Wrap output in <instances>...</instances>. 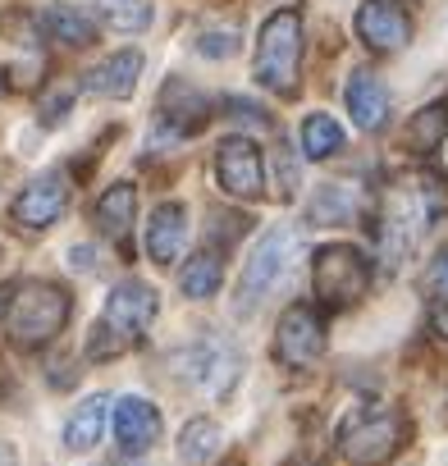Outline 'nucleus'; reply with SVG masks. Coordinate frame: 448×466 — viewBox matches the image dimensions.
<instances>
[{
  "label": "nucleus",
  "mask_w": 448,
  "mask_h": 466,
  "mask_svg": "<svg viewBox=\"0 0 448 466\" xmlns=\"http://www.w3.org/2000/svg\"><path fill=\"white\" fill-rule=\"evenodd\" d=\"M69 311H74L69 289H60L51 279L15 284L10 302H5V334L15 348H46L69 325Z\"/></svg>",
  "instance_id": "nucleus-1"
},
{
  "label": "nucleus",
  "mask_w": 448,
  "mask_h": 466,
  "mask_svg": "<svg viewBox=\"0 0 448 466\" xmlns=\"http://www.w3.org/2000/svg\"><path fill=\"white\" fill-rule=\"evenodd\" d=\"M65 206H69V174L65 169H46L42 178H33L15 197L10 215H15L19 228H51L65 215Z\"/></svg>",
  "instance_id": "nucleus-8"
},
{
  "label": "nucleus",
  "mask_w": 448,
  "mask_h": 466,
  "mask_svg": "<svg viewBox=\"0 0 448 466\" xmlns=\"http://www.w3.org/2000/svg\"><path fill=\"white\" fill-rule=\"evenodd\" d=\"M357 37L380 56L402 51L412 42V19L402 10V0H366L357 10Z\"/></svg>",
  "instance_id": "nucleus-10"
},
{
  "label": "nucleus",
  "mask_w": 448,
  "mask_h": 466,
  "mask_svg": "<svg viewBox=\"0 0 448 466\" xmlns=\"http://www.w3.org/2000/svg\"><path fill=\"white\" fill-rule=\"evenodd\" d=\"M357 210H361V197H357L352 187L325 183V187L311 197L307 219H311V224H348V219H357Z\"/></svg>",
  "instance_id": "nucleus-20"
},
{
  "label": "nucleus",
  "mask_w": 448,
  "mask_h": 466,
  "mask_svg": "<svg viewBox=\"0 0 448 466\" xmlns=\"http://www.w3.org/2000/svg\"><path fill=\"white\" fill-rule=\"evenodd\" d=\"M224 110H234V119H243V124H266V110H257V106H248V101H239V96L224 101Z\"/></svg>",
  "instance_id": "nucleus-29"
},
{
  "label": "nucleus",
  "mask_w": 448,
  "mask_h": 466,
  "mask_svg": "<svg viewBox=\"0 0 448 466\" xmlns=\"http://www.w3.org/2000/svg\"><path fill=\"white\" fill-rule=\"evenodd\" d=\"M183 243H188V210L178 201H160L147 224V257L156 266H174Z\"/></svg>",
  "instance_id": "nucleus-15"
},
{
  "label": "nucleus",
  "mask_w": 448,
  "mask_h": 466,
  "mask_svg": "<svg viewBox=\"0 0 448 466\" xmlns=\"http://www.w3.org/2000/svg\"><path fill=\"white\" fill-rule=\"evenodd\" d=\"M197 51L210 56V60H229L239 51V42H234V33H201L197 37Z\"/></svg>",
  "instance_id": "nucleus-27"
},
{
  "label": "nucleus",
  "mask_w": 448,
  "mask_h": 466,
  "mask_svg": "<svg viewBox=\"0 0 448 466\" xmlns=\"http://www.w3.org/2000/svg\"><path fill=\"white\" fill-rule=\"evenodd\" d=\"M101 19L115 28V33H142L151 28V5L147 0H97Z\"/></svg>",
  "instance_id": "nucleus-25"
},
{
  "label": "nucleus",
  "mask_w": 448,
  "mask_h": 466,
  "mask_svg": "<svg viewBox=\"0 0 448 466\" xmlns=\"http://www.w3.org/2000/svg\"><path fill=\"white\" fill-rule=\"evenodd\" d=\"M239 366H243V361H239V348L224 343V339H206V343H197V348L183 357V375H188L192 384L210 389V393L234 389Z\"/></svg>",
  "instance_id": "nucleus-11"
},
{
  "label": "nucleus",
  "mask_w": 448,
  "mask_h": 466,
  "mask_svg": "<svg viewBox=\"0 0 448 466\" xmlns=\"http://www.w3.org/2000/svg\"><path fill=\"white\" fill-rule=\"evenodd\" d=\"M298 252H302V233H298V228H270L266 238L257 243L252 261L243 266V275H239L234 311H239V316H252V311H257V307H261V302L289 279Z\"/></svg>",
  "instance_id": "nucleus-3"
},
{
  "label": "nucleus",
  "mask_w": 448,
  "mask_h": 466,
  "mask_svg": "<svg viewBox=\"0 0 448 466\" xmlns=\"http://www.w3.org/2000/svg\"><path fill=\"white\" fill-rule=\"evenodd\" d=\"M402 443H407V416L393 411V407L357 411L339 430V452L352 466H384V461H393V452Z\"/></svg>",
  "instance_id": "nucleus-4"
},
{
  "label": "nucleus",
  "mask_w": 448,
  "mask_h": 466,
  "mask_svg": "<svg viewBox=\"0 0 448 466\" xmlns=\"http://www.w3.org/2000/svg\"><path fill=\"white\" fill-rule=\"evenodd\" d=\"M443 137H448V106H425V110H416V115L407 119V128H402V147L416 151V156L439 151Z\"/></svg>",
  "instance_id": "nucleus-19"
},
{
  "label": "nucleus",
  "mask_w": 448,
  "mask_h": 466,
  "mask_svg": "<svg viewBox=\"0 0 448 466\" xmlns=\"http://www.w3.org/2000/svg\"><path fill=\"white\" fill-rule=\"evenodd\" d=\"M5 298H10V289H0V311H5Z\"/></svg>",
  "instance_id": "nucleus-32"
},
{
  "label": "nucleus",
  "mask_w": 448,
  "mask_h": 466,
  "mask_svg": "<svg viewBox=\"0 0 448 466\" xmlns=\"http://www.w3.org/2000/svg\"><path fill=\"white\" fill-rule=\"evenodd\" d=\"M215 178L229 197L257 201L266 187V165H261V147L248 137H224L215 147Z\"/></svg>",
  "instance_id": "nucleus-7"
},
{
  "label": "nucleus",
  "mask_w": 448,
  "mask_h": 466,
  "mask_svg": "<svg viewBox=\"0 0 448 466\" xmlns=\"http://www.w3.org/2000/svg\"><path fill=\"white\" fill-rule=\"evenodd\" d=\"M325 352V320L316 307H289L275 329V357L284 366H311Z\"/></svg>",
  "instance_id": "nucleus-9"
},
{
  "label": "nucleus",
  "mask_w": 448,
  "mask_h": 466,
  "mask_svg": "<svg viewBox=\"0 0 448 466\" xmlns=\"http://www.w3.org/2000/svg\"><path fill=\"white\" fill-rule=\"evenodd\" d=\"M69 101H74L69 92H56V96H46V101H42V119H46V124H60V119H65V110H69Z\"/></svg>",
  "instance_id": "nucleus-28"
},
{
  "label": "nucleus",
  "mask_w": 448,
  "mask_h": 466,
  "mask_svg": "<svg viewBox=\"0 0 448 466\" xmlns=\"http://www.w3.org/2000/svg\"><path fill=\"white\" fill-rule=\"evenodd\" d=\"M42 28H46L56 42L74 46V51H83V46L97 42V24H92L78 5H51V10L42 15Z\"/></svg>",
  "instance_id": "nucleus-18"
},
{
  "label": "nucleus",
  "mask_w": 448,
  "mask_h": 466,
  "mask_svg": "<svg viewBox=\"0 0 448 466\" xmlns=\"http://www.w3.org/2000/svg\"><path fill=\"white\" fill-rule=\"evenodd\" d=\"M302 151H307V160L339 156L343 151V128L330 115H307V124H302Z\"/></svg>",
  "instance_id": "nucleus-24"
},
{
  "label": "nucleus",
  "mask_w": 448,
  "mask_h": 466,
  "mask_svg": "<svg viewBox=\"0 0 448 466\" xmlns=\"http://www.w3.org/2000/svg\"><path fill=\"white\" fill-rule=\"evenodd\" d=\"M156 311H160V298H156V289L151 284H142V279H124V284H115L110 289V298H106V316L97 320L124 352L133 348V343H142L147 334H151V320H156Z\"/></svg>",
  "instance_id": "nucleus-6"
},
{
  "label": "nucleus",
  "mask_w": 448,
  "mask_h": 466,
  "mask_svg": "<svg viewBox=\"0 0 448 466\" xmlns=\"http://www.w3.org/2000/svg\"><path fill=\"white\" fill-rule=\"evenodd\" d=\"M284 466H298V461H284Z\"/></svg>",
  "instance_id": "nucleus-33"
},
{
  "label": "nucleus",
  "mask_w": 448,
  "mask_h": 466,
  "mask_svg": "<svg viewBox=\"0 0 448 466\" xmlns=\"http://www.w3.org/2000/svg\"><path fill=\"white\" fill-rule=\"evenodd\" d=\"M421 289H425L434 302H448V252L430 261V270L421 275Z\"/></svg>",
  "instance_id": "nucleus-26"
},
{
  "label": "nucleus",
  "mask_w": 448,
  "mask_h": 466,
  "mask_svg": "<svg viewBox=\"0 0 448 466\" xmlns=\"http://www.w3.org/2000/svg\"><path fill=\"white\" fill-rule=\"evenodd\" d=\"M298 65H302V15L275 10L257 37V65H252L257 83L289 101V96H298Z\"/></svg>",
  "instance_id": "nucleus-2"
},
{
  "label": "nucleus",
  "mask_w": 448,
  "mask_h": 466,
  "mask_svg": "<svg viewBox=\"0 0 448 466\" xmlns=\"http://www.w3.org/2000/svg\"><path fill=\"white\" fill-rule=\"evenodd\" d=\"M430 329H434L439 339H448V302H434V311H430Z\"/></svg>",
  "instance_id": "nucleus-30"
},
{
  "label": "nucleus",
  "mask_w": 448,
  "mask_h": 466,
  "mask_svg": "<svg viewBox=\"0 0 448 466\" xmlns=\"http://www.w3.org/2000/svg\"><path fill=\"white\" fill-rule=\"evenodd\" d=\"M219 279H224L219 252H215V248H206V252H197V257L183 266V275H178V289H183V298L201 302V298H215Z\"/></svg>",
  "instance_id": "nucleus-22"
},
{
  "label": "nucleus",
  "mask_w": 448,
  "mask_h": 466,
  "mask_svg": "<svg viewBox=\"0 0 448 466\" xmlns=\"http://www.w3.org/2000/svg\"><path fill=\"white\" fill-rule=\"evenodd\" d=\"M219 448H224V434H219V425H215V420H206V416L188 420V425H183V434H178V457H183L188 466L210 461Z\"/></svg>",
  "instance_id": "nucleus-23"
},
{
  "label": "nucleus",
  "mask_w": 448,
  "mask_h": 466,
  "mask_svg": "<svg viewBox=\"0 0 448 466\" xmlns=\"http://www.w3.org/2000/svg\"><path fill=\"white\" fill-rule=\"evenodd\" d=\"M348 115L357 119V128L380 133L389 124V87H384V78H375L371 69L352 74L348 78Z\"/></svg>",
  "instance_id": "nucleus-16"
},
{
  "label": "nucleus",
  "mask_w": 448,
  "mask_h": 466,
  "mask_svg": "<svg viewBox=\"0 0 448 466\" xmlns=\"http://www.w3.org/2000/svg\"><path fill=\"white\" fill-rule=\"evenodd\" d=\"M0 466H19V457H15L10 443H0Z\"/></svg>",
  "instance_id": "nucleus-31"
},
{
  "label": "nucleus",
  "mask_w": 448,
  "mask_h": 466,
  "mask_svg": "<svg viewBox=\"0 0 448 466\" xmlns=\"http://www.w3.org/2000/svg\"><path fill=\"white\" fill-rule=\"evenodd\" d=\"M106 407H110V402H106L101 393L74 407V416H69V425H65V443H69L74 452L97 448V439H101V430H106Z\"/></svg>",
  "instance_id": "nucleus-21"
},
{
  "label": "nucleus",
  "mask_w": 448,
  "mask_h": 466,
  "mask_svg": "<svg viewBox=\"0 0 448 466\" xmlns=\"http://www.w3.org/2000/svg\"><path fill=\"white\" fill-rule=\"evenodd\" d=\"M160 439V411L147 402V398H119L115 402V443L128 452V457H137V452H147L151 443Z\"/></svg>",
  "instance_id": "nucleus-13"
},
{
  "label": "nucleus",
  "mask_w": 448,
  "mask_h": 466,
  "mask_svg": "<svg viewBox=\"0 0 448 466\" xmlns=\"http://www.w3.org/2000/svg\"><path fill=\"white\" fill-rule=\"evenodd\" d=\"M137 78H142V51H115L110 60H101L97 69L83 74V92L110 96V101H128L137 92Z\"/></svg>",
  "instance_id": "nucleus-14"
},
{
  "label": "nucleus",
  "mask_w": 448,
  "mask_h": 466,
  "mask_svg": "<svg viewBox=\"0 0 448 466\" xmlns=\"http://www.w3.org/2000/svg\"><path fill=\"white\" fill-rule=\"evenodd\" d=\"M97 228L106 233V238H115L119 248L128 243L133 233V215H137V187L133 183H110L101 197H97Z\"/></svg>",
  "instance_id": "nucleus-17"
},
{
  "label": "nucleus",
  "mask_w": 448,
  "mask_h": 466,
  "mask_svg": "<svg viewBox=\"0 0 448 466\" xmlns=\"http://www.w3.org/2000/svg\"><path fill=\"white\" fill-rule=\"evenodd\" d=\"M311 289L325 307L343 311L352 302L366 298L371 289V257L361 248H348V243H334V248H321L316 261H311Z\"/></svg>",
  "instance_id": "nucleus-5"
},
{
  "label": "nucleus",
  "mask_w": 448,
  "mask_h": 466,
  "mask_svg": "<svg viewBox=\"0 0 448 466\" xmlns=\"http://www.w3.org/2000/svg\"><path fill=\"white\" fill-rule=\"evenodd\" d=\"M156 115H160V124H165L174 137H192V133L206 128V119H210V101H206L197 87H188L183 78H169V83L160 87V106H156Z\"/></svg>",
  "instance_id": "nucleus-12"
}]
</instances>
